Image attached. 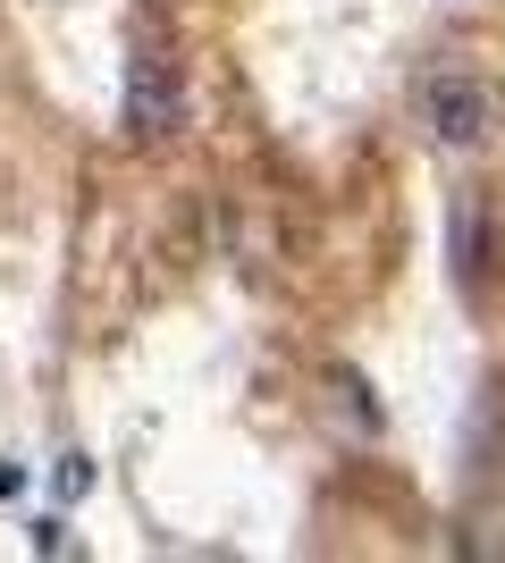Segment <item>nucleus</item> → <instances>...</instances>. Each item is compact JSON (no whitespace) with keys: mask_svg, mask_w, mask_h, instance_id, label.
Listing matches in <instances>:
<instances>
[{"mask_svg":"<svg viewBox=\"0 0 505 563\" xmlns=\"http://www.w3.org/2000/svg\"><path fill=\"white\" fill-rule=\"evenodd\" d=\"M447 269H455L463 295H481L497 278V219H488L481 194H455L447 202Z\"/></svg>","mask_w":505,"mask_h":563,"instance_id":"7ed1b4c3","label":"nucleus"},{"mask_svg":"<svg viewBox=\"0 0 505 563\" xmlns=\"http://www.w3.org/2000/svg\"><path fill=\"white\" fill-rule=\"evenodd\" d=\"M186 126V85H177V59L168 51H135L127 59V135H177Z\"/></svg>","mask_w":505,"mask_h":563,"instance_id":"f03ea898","label":"nucleus"},{"mask_svg":"<svg viewBox=\"0 0 505 563\" xmlns=\"http://www.w3.org/2000/svg\"><path fill=\"white\" fill-rule=\"evenodd\" d=\"M421 118H430V135L447 152H472V143L497 135V93H488L481 76H430L421 85Z\"/></svg>","mask_w":505,"mask_h":563,"instance_id":"f257e3e1","label":"nucleus"}]
</instances>
